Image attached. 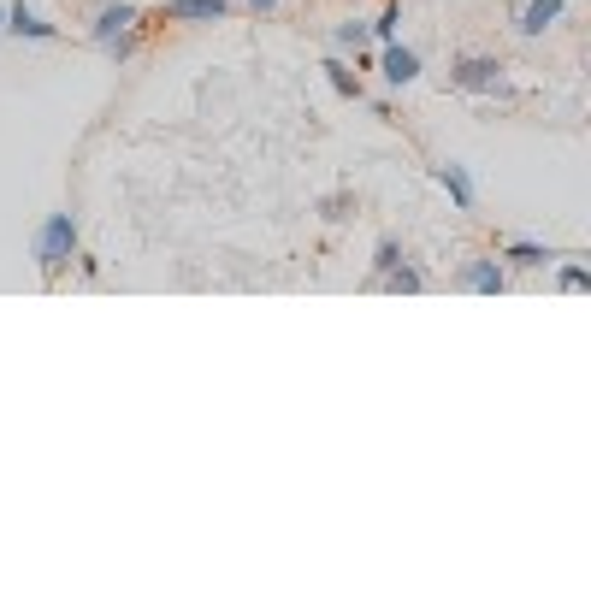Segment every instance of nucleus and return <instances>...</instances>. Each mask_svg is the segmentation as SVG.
Here are the masks:
<instances>
[{
	"label": "nucleus",
	"mask_w": 591,
	"mask_h": 591,
	"mask_svg": "<svg viewBox=\"0 0 591 591\" xmlns=\"http://www.w3.org/2000/svg\"><path fill=\"white\" fill-rule=\"evenodd\" d=\"M30 261L42 278H60L66 261H77V219L71 213H48L42 225H36V237H30Z\"/></svg>",
	"instance_id": "f257e3e1"
},
{
	"label": "nucleus",
	"mask_w": 591,
	"mask_h": 591,
	"mask_svg": "<svg viewBox=\"0 0 591 591\" xmlns=\"http://www.w3.org/2000/svg\"><path fill=\"white\" fill-rule=\"evenodd\" d=\"M503 83H509L503 60H491V54H461L450 66V89H467V95H497Z\"/></svg>",
	"instance_id": "f03ea898"
},
{
	"label": "nucleus",
	"mask_w": 591,
	"mask_h": 591,
	"mask_svg": "<svg viewBox=\"0 0 591 591\" xmlns=\"http://www.w3.org/2000/svg\"><path fill=\"white\" fill-rule=\"evenodd\" d=\"M461 284L479 290V296H503V290H509V272H503L497 255H467V261H461Z\"/></svg>",
	"instance_id": "7ed1b4c3"
},
{
	"label": "nucleus",
	"mask_w": 591,
	"mask_h": 591,
	"mask_svg": "<svg viewBox=\"0 0 591 591\" xmlns=\"http://www.w3.org/2000/svg\"><path fill=\"white\" fill-rule=\"evenodd\" d=\"M131 24H136V6H125V0H119V6H101V12H95V30H89V42L107 54V48H113V42L131 30Z\"/></svg>",
	"instance_id": "20e7f679"
},
{
	"label": "nucleus",
	"mask_w": 591,
	"mask_h": 591,
	"mask_svg": "<svg viewBox=\"0 0 591 591\" xmlns=\"http://www.w3.org/2000/svg\"><path fill=\"white\" fill-rule=\"evenodd\" d=\"M0 30H12V36H30V42H54V36H60V24L36 18L24 0H18V6H6V24H0Z\"/></svg>",
	"instance_id": "39448f33"
},
{
	"label": "nucleus",
	"mask_w": 591,
	"mask_h": 591,
	"mask_svg": "<svg viewBox=\"0 0 591 591\" xmlns=\"http://www.w3.org/2000/svg\"><path fill=\"white\" fill-rule=\"evenodd\" d=\"M432 178L450 190V201H456L461 213H473V178H467V166L461 160H444V166H432Z\"/></svg>",
	"instance_id": "423d86ee"
},
{
	"label": "nucleus",
	"mask_w": 591,
	"mask_h": 591,
	"mask_svg": "<svg viewBox=\"0 0 591 591\" xmlns=\"http://www.w3.org/2000/svg\"><path fill=\"white\" fill-rule=\"evenodd\" d=\"M379 71H385V83H414V77H420V54H414V48H402V42H385Z\"/></svg>",
	"instance_id": "0eeeda50"
},
{
	"label": "nucleus",
	"mask_w": 591,
	"mask_h": 591,
	"mask_svg": "<svg viewBox=\"0 0 591 591\" xmlns=\"http://www.w3.org/2000/svg\"><path fill=\"white\" fill-rule=\"evenodd\" d=\"M556 18H562V0H526V6H521V24H515V30H521V36H544Z\"/></svg>",
	"instance_id": "6e6552de"
},
{
	"label": "nucleus",
	"mask_w": 591,
	"mask_h": 591,
	"mask_svg": "<svg viewBox=\"0 0 591 591\" xmlns=\"http://www.w3.org/2000/svg\"><path fill=\"white\" fill-rule=\"evenodd\" d=\"M503 261L509 266H550V261H562L550 243H503Z\"/></svg>",
	"instance_id": "1a4fd4ad"
},
{
	"label": "nucleus",
	"mask_w": 591,
	"mask_h": 591,
	"mask_svg": "<svg viewBox=\"0 0 591 591\" xmlns=\"http://www.w3.org/2000/svg\"><path fill=\"white\" fill-rule=\"evenodd\" d=\"M331 48H337V54H355V60H361V48H367V24H361V18L337 24V30H331Z\"/></svg>",
	"instance_id": "9d476101"
},
{
	"label": "nucleus",
	"mask_w": 591,
	"mask_h": 591,
	"mask_svg": "<svg viewBox=\"0 0 591 591\" xmlns=\"http://www.w3.org/2000/svg\"><path fill=\"white\" fill-rule=\"evenodd\" d=\"M326 77H331V89H337L343 101H361V77L343 66V60H326Z\"/></svg>",
	"instance_id": "9b49d317"
},
{
	"label": "nucleus",
	"mask_w": 591,
	"mask_h": 591,
	"mask_svg": "<svg viewBox=\"0 0 591 591\" xmlns=\"http://www.w3.org/2000/svg\"><path fill=\"white\" fill-rule=\"evenodd\" d=\"M396 30H402V6L396 0H385V12L367 24V36H379V42H396Z\"/></svg>",
	"instance_id": "f8f14e48"
},
{
	"label": "nucleus",
	"mask_w": 591,
	"mask_h": 591,
	"mask_svg": "<svg viewBox=\"0 0 591 591\" xmlns=\"http://www.w3.org/2000/svg\"><path fill=\"white\" fill-rule=\"evenodd\" d=\"M385 284H391L396 296H414V290H426V272L420 266H396V272H385Z\"/></svg>",
	"instance_id": "ddd939ff"
},
{
	"label": "nucleus",
	"mask_w": 591,
	"mask_h": 591,
	"mask_svg": "<svg viewBox=\"0 0 591 591\" xmlns=\"http://www.w3.org/2000/svg\"><path fill=\"white\" fill-rule=\"evenodd\" d=\"M396 266H402V249H396L391 237H379V249H373V272L385 278V272H396Z\"/></svg>",
	"instance_id": "4468645a"
},
{
	"label": "nucleus",
	"mask_w": 591,
	"mask_h": 591,
	"mask_svg": "<svg viewBox=\"0 0 591 591\" xmlns=\"http://www.w3.org/2000/svg\"><path fill=\"white\" fill-rule=\"evenodd\" d=\"M556 284H562V290H591V272L580 261H568L562 272H556Z\"/></svg>",
	"instance_id": "2eb2a0df"
},
{
	"label": "nucleus",
	"mask_w": 591,
	"mask_h": 591,
	"mask_svg": "<svg viewBox=\"0 0 591 591\" xmlns=\"http://www.w3.org/2000/svg\"><path fill=\"white\" fill-rule=\"evenodd\" d=\"M349 207H355V196H326V201H320L326 225H343V219H349Z\"/></svg>",
	"instance_id": "dca6fc26"
},
{
	"label": "nucleus",
	"mask_w": 591,
	"mask_h": 591,
	"mask_svg": "<svg viewBox=\"0 0 591 591\" xmlns=\"http://www.w3.org/2000/svg\"><path fill=\"white\" fill-rule=\"evenodd\" d=\"M272 6H278V0H249V12H255V18H261V12H272Z\"/></svg>",
	"instance_id": "f3484780"
},
{
	"label": "nucleus",
	"mask_w": 591,
	"mask_h": 591,
	"mask_svg": "<svg viewBox=\"0 0 591 591\" xmlns=\"http://www.w3.org/2000/svg\"><path fill=\"white\" fill-rule=\"evenodd\" d=\"M0 24H6V6H0Z\"/></svg>",
	"instance_id": "a211bd4d"
}]
</instances>
